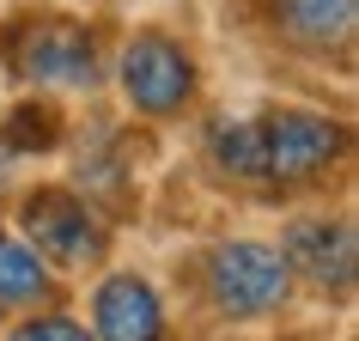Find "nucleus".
Masks as SVG:
<instances>
[{
    "label": "nucleus",
    "mask_w": 359,
    "mask_h": 341,
    "mask_svg": "<svg viewBox=\"0 0 359 341\" xmlns=\"http://www.w3.org/2000/svg\"><path fill=\"white\" fill-rule=\"evenodd\" d=\"M201 274H208L213 311L244 317V323L250 317H274V311L286 305V293H292V268H286V256L274 244H250V238L208 250Z\"/></svg>",
    "instance_id": "2"
},
{
    "label": "nucleus",
    "mask_w": 359,
    "mask_h": 341,
    "mask_svg": "<svg viewBox=\"0 0 359 341\" xmlns=\"http://www.w3.org/2000/svg\"><path fill=\"white\" fill-rule=\"evenodd\" d=\"M286 268L292 274H304L311 286H323V293H347L353 286V226L347 220H299V226H286V244H280Z\"/></svg>",
    "instance_id": "6"
},
{
    "label": "nucleus",
    "mask_w": 359,
    "mask_h": 341,
    "mask_svg": "<svg viewBox=\"0 0 359 341\" xmlns=\"http://www.w3.org/2000/svg\"><path fill=\"white\" fill-rule=\"evenodd\" d=\"M0 140H6L13 152H49V147L61 140V116H55V104H19V110L6 116Z\"/></svg>",
    "instance_id": "11"
},
{
    "label": "nucleus",
    "mask_w": 359,
    "mask_h": 341,
    "mask_svg": "<svg viewBox=\"0 0 359 341\" xmlns=\"http://www.w3.org/2000/svg\"><path fill=\"white\" fill-rule=\"evenodd\" d=\"M116 79L140 116H177L195 98V55L165 31H140L116 61Z\"/></svg>",
    "instance_id": "5"
},
{
    "label": "nucleus",
    "mask_w": 359,
    "mask_h": 341,
    "mask_svg": "<svg viewBox=\"0 0 359 341\" xmlns=\"http://www.w3.org/2000/svg\"><path fill=\"white\" fill-rule=\"evenodd\" d=\"M0 195H6V159H0Z\"/></svg>",
    "instance_id": "13"
},
{
    "label": "nucleus",
    "mask_w": 359,
    "mask_h": 341,
    "mask_svg": "<svg viewBox=\"0 0 359 341\" xmlns=\"http://www.w3.org/2000/svg\"><path fill=\"white\" fill-rule=\"evenodd\" d=\"M208 159L238 183H262V147H256V116H226L208 128Z\"/></svg>",
    "instance_id": "9"
},
{
    "label": "nucleus",
    "mask_w": 359,
    "mask_h": 341,
    "mask_svg": "<svg viewBox=\"0 0 359 341\" xmlns=\"http://www.w3.org/2000/svg\"><path fill=\"white\" fill-rule=\"evenodd\" d=\"M6 341H92V335H86L74 317H25Z\"/></svg>",
    "instance_id": "12"
},
{
    "label": "nucleus",
    "mask_w": 359,
    "mask_h": 341,
    "mask_svg": "<svg viewBox=\"0 0 359 341\" xmlns=\"http://www.w3.org/2000/svg\"><path fill=\"white\" fill-rule=\"evenodd\" d=\"M25 238H31V250L43 262H55V268H97L104 250H110V226L74 189L25 195Z\"/></svg>",
    "instance_id": "4"
},
{
    "label": "nucleus",
    "mask_w": 359,
    "mask_h": 341,
    "mask_svg": "<svg viewBox=\"0 0 359 341\" xmlns=\"http://www.w3.org/2000/svg\"><path fill=\"white\" fill-rule=\"evenodd\" d=\"M0 55L19 79H37V86H92L97 31L79 19H61V13H37V19H19L0 37Z\"/></svg>",
    "instance_id": "1"
},
{
    "label": "nucleus",
    "mask_w": 359,
    "mask_h": 341,
    "mask_svg": "<svg viewBox=\"0 0 359 341\" xmlns=\"http://www.w3.org/2000/svg\"><path fill=\"white\" fill-rule=\"evenodd\" d=\"M274 25L286 43L329 55L353 37V0H274Z\"/></svg>",
    "instance_id": "8"
},
{
    "label": "nucleus",
    "mask_w": 359,
    "mask_h": 341,
    "mask_svg": "<svg viewBox=\"0 0 359 341\" xmlns=\"http://www.w3.org/2000/svg\"><path fill=\"white\" fill-rule=\"evenodd\" d=\"M262 147V183H317L347 152V128L323 110H268L256 116Z\"/></svg>",
    "instance_id": "3"
},
{
    "label": "nucleus",
    "mask_w": 359,
    "mask_h": 341,
    "mask_svg": "<svg viewBox=\"0 0 359 341\" xmlns=\"http://www.w3.org/2000/svg\"><path fill=\"white\" fill-rule=\"evenodd\" d=\"M92 323L104 341H165V305L140 274H110L92 299Z\"/></svg>",
    "instance_id": "7"
},
{
    "label": "nucleus",
    "mask_w": 359,
    "mask_h": 341,
    "mask_svg": "<svg viewBox=\"0 0 359 341\" xmlns=\"http://www.w3.org/2000/svg\"><path fill=\"white\" fill-rule=\"evenodd\" d=\"M43 293H49V262L25 238L0 232V299L6 305H37Z\"/></svg>",
    "instance_id": "10"
}]
</instances>
